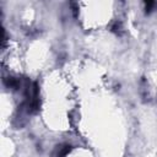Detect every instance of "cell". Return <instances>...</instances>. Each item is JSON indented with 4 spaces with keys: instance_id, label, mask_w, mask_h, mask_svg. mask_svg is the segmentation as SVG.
I'll use <instances>...</instances> for the list:
<instances>
[{
    "instance_id": "1",
    "label": "cell",
    "mask_w": 157,
    "mask_h": 157,
    "mask_svg": "<svg viewBox=\"0 0 157 157\" xmlns=\"http://www.w3.org/2000/svg\"><path fill=\"white\" fill-rule=\"evenodd\" d=\"M71 150V146L70 145H65V146H60L53 155V157H64L65 155H67Z\"/></svg>"
},
{
    "instance_id": "2",
    "label": "cell",
    "mask_w": 157,
    "mask_h": 157,
    "mask_svg": "<svg viewBox=\"0 0 157 157\" xmlns=\"http://www.w3.org/2000/svg\"><path fill=\"white\" fill-rule=\"evenodd\" d=\"M145 5H146V11L150 12L151 9L155 6V2H153V1H145Z\"/></svg>"
}]
</instances>
